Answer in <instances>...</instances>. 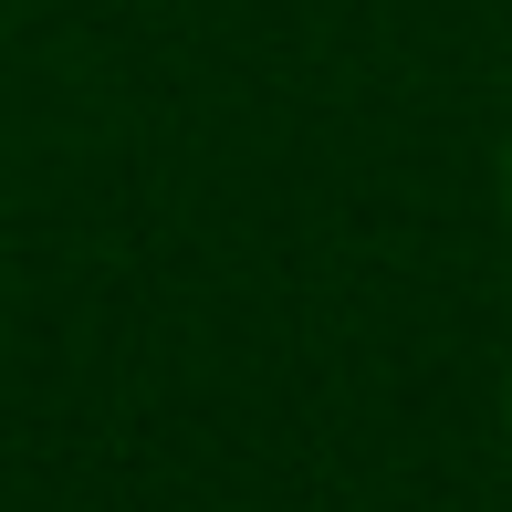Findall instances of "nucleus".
<instances>
[{
	"label": "nucleus",
	"mask_w": 512,
	"mask_h": 512,
	"mask_svg": "<svg viewBox=\"0 0 512 512\" xmlns=\"http://www.w3.org/2000/svg\"><path fill=\"white\" fill-rule=\"evenodd\" d=\"M502 220H512V136H502Z\"/></svg>",
	"instance_id": "obj_1"
},
{
	"label": "nucleus",
	"mask_w": 512,
	"mask_h": 512,
	"mask_svg": "<svg viewBox=\"0 0 512 512\" xmlns=\"http://www.w3.org/2000/svg\"><path fill=\"white\" fill-rule=\"evenodd\" d=\"M502 429H512V387H502Z\"/></svg>",
	"instance_id": "obj_2"
}]
</instances>
